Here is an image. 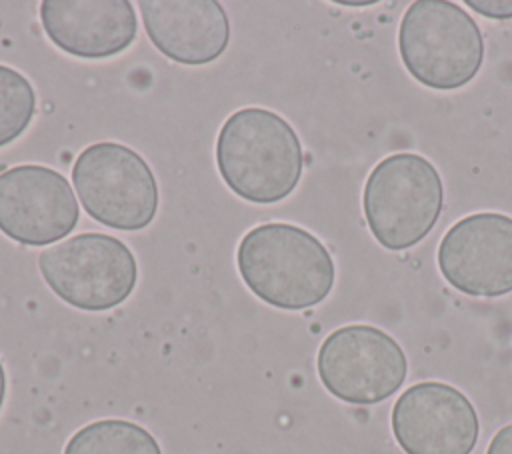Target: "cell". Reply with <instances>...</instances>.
<instances>
[{"label": "cell", "mask_w": 512, "mask_h": 454, "mask_svg": "<svg viewBox=\"0 0 512 454\" xmlns=\"http://www.w3.org/2000/svg\"><path fill=\"white\" fill-rule=\"evenodd\" d=\"M216 168L242 200L276 204L298 186L304 152L286 118L262 106H246L232 112L218 132Z\"/></svg>", "instance_id": "cell-1"}, {"label": "cell", "mask_w": 512, "mask_h": 454, "mask_svg": "<svg viewBox=\"0 0 512 454\" xmlns=\"http://www.w3.org/2000/svg\"><path fill=\"white\" fill-rule=\"evenodd\" d=\"M236 266L252 294L280 310L312 308L328 298L336 282L328 248L288 222L250 228L238 242Z\"/></svg>", "instance_id": "cell-2"}, {"label": "cell", "mask_w": 512, "mask_h": 454, "mask_svg": "<svg viewBox=\"0 0 512 454\" xmlns=\"http://www.w3.org/2000/svg\"><path fill=\"white\" fill-rule=\"evenodd\" d=\"M398 52L416 82L450 92L466 86L480 72L484 38L476 20L458 4L416 0L402 16Z\"/></svg>", "instance_id": "cell-3"}, {"label": "cell", "mask_w": 512, "mask_h": 454, "mask_svg": "<svg viewBox=\"0 0 512 454\" xmlns=\"http://www.w3.org/2000/svg\"><path fill=\"white\" fill-rule=\"evenodd\" d=\"M444 206V184L436 166L414 152L380 160L366 178L362 208L380 246L402 252L422 242Z\"/></svg>", "instance_id": "cell-4"}, {"label": "cell", "mask_w": 512, "mask_h": 454, "mask_svg": "<svg viewBox=\"0 0 512 454\" xmlns=\"http://www.w3.org/2000/svg\"><path fill=\"white\" fill-rule=\"evenodd\" d=\"M48 288L66 304L104 312L120 306L136 288L138 264L132 250L110 234H74L38 256Z\"/></svg>", "instance_id": "cell-5"}, {"label": "cell", "mask_w": 512, "mask_h": 454, "mask_svg": "<svg viewBox=\"0 0 512 454\" xmlns=\"http://www.w3.org/2000/svg\"><path fill=\"white\" fill-rule=\"evenodd\" d=\"M72 186L86 214L124 232L142 230L158 212V184L148 162L120 142H96L74 160Z\"/></svg>", "instance_id": "cell-6"}, {"label": "cell", "mask_w": 512, "mask_h": 454, "mask_svg": "<svg viewBox=\"0 0 512 454\" xmlns=\"http://www.w3.org/2000/svg\"><path fill=\"white\" fill-rule=\"evenodd\" d=\"M316 370L334 398L370 406L400 390L408 360L388 332L370 324H346L332 330L320 344Z\"/></svg>", "instance_id": "cell-7"}, {"label": "cell", "mask_w": 512, "mask_h": 454, "mask_svg": "<svg viewBox=\"0 0 512 454\" xmlns=\"http://www.w3.org/2000/svg\"><path fill=\"white\" fill-rule=\"evenodd\" d=\"M442 278L472 298L512 292V216L476 212L448 228L436 254Z\"/></svg>", "instance_id": "cell-8"}, {"label": "cell", "mask_w": 512, "mask_h": 454, "mask_svg": "<svg viewBox=\"0 0 512 454\" xmlns=\"http://www.w3.org/2000/svg\"><path fill=\"white\" fill-rule=\"evenodd\" d=\"M80 218L64 174L20 164L0 174V232L24 246H48L72 234Z\"/></svg>", "instance_id": "cell-9"}, {"label": "cell", "mask_w": 512, "mask_h": 454, "mask_svg": "<svg viewBox=\"0 0 512 454\" xmlns=\"http://www.w3.org/2000/svg\"><path fill=\"white\" fill-rule=\"evenodd\" d=\"M392 434L406 454H470L480 436L474 404L458 388L426 380L392 406Z\"/></svg>", "instance_id": "cell-10"}, {"label": "cell", "mask_w": 512, "mask_h": 454, "mask_svg": "<svg viewBox=\"0 0 512 454\" xmlns=\"http://www.w3.org/2000/svg\"><path fill=\"white\" fill-rule=\"evenodd\" d=\"M40 22L62 52L82 60L122 54L138 34V20L128 0H44Z\"/></svg>", "instance_id": "cell-11"}, {"label": "cell", "mask_w": 512, "mask_h": 454, "mask_svg": "<svg viewBox=\"0 0 512 454\" xmlns=\"http://www.w3.org/2000/svg\"><path fill=\"white\" fill-rule=\"evenodd\" d=\"M144 30L158 52L186 64H210L230 42V20L216 0H140Z\"/></svg>", "instance_id": "cell-12"}, {"label": "cell", "mask_w": 512, "mask_h": 454, "mask_svg": "<svg viewBox=\"0 0 512 454\" xmlns=\"http://www.w3.org/2000/svg\"><path fill=\"white\" fill-rule=\"evenodd\" d=\"M62 454H162V450L144 426L122 418H104L76 430Z\"/></svg>", "instance_id": "cell-13"}, {"label": "cell", "mask_w": 512, "mask_h": 454, "mask_svg": "<svg viewBox=\"0 0 512 454\" xmlns=\"http://www.w3.org/2000/svg\"><path fill=\"white\" fill-rule=\"evenodd\" d=\"M36 114V92L30 80L0 64V148L20 138Z\"/></svg>", "instance_id": "cell-14"}, {"label": "cell", "mask_w": 512, "mask_h": 454, "mask_svg": "<svg viewBox=\"0 0 512 454\" xmlns=\"http://www.w3.org/2000/svg\"><path fill=\"white\" fill-rule=\"evenodd\" d=\"M466 6L490 20L512 18V0H466Z\"/></svg>", "instance_id": "cell-15"}, {"label": "cell", "mask_w": 512, "mask_h": 454, "mask_svg": "<svg viewBox=\"0 0 512 454\" xmlns=\"http://www.w3.org/2000/svg\"><path fill=\"white\" fill-rule=\"evenodd\" d=\"M486 454H512V424L502 426L490 440Z\"/></svg>", "instance_id": "cell-16"}, {"label": "cell", "mask_w": 512, "mask_h": 454, "mask_svg": "<svg viewBox=\"0 0 512 454\" xmlns=\"http://www.w3.org/2000/svg\"><path fill=\"white\" fill-rule=\"evenodd\" d=\"M336 4H342V6H352V8H366V6H372V4H376V0H364V2H356V0H336Z\"/></svg>", "instance_id": "cell-17"}, {"label": "cell", "mask_w": 512, "mask_h": 454, "mask_svg": "<svg viewBox=\"0 0 512 454\" xmlns=\"http://www.w3.org/2000/svg\"><path fill=\"white\" fill-rule=\"evenodd\" d=\"M4 398H6V370H4V364L0 362V410H2Z\"/></svg>", "instance_id": "cell-18"}]
</instances>
